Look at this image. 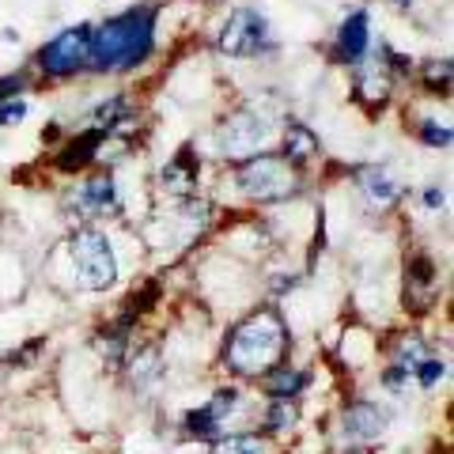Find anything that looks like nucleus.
I'll return each instance as SVG.
<instances>
[{
  "label": "nucleus",
  "instance_id": "nucleus-1",
  "mask_svg": "<svg viewBox=\"0 0 454 454\" xmlns=\"http://www.w3.org/2000/svg\"><path fill=\"white\" fill-rule=\"evenodd\" d=\"M284 356H288V325L273 307H262L254 315L239 318L227 330L220 352L223 367L239 379H262L273 367H280Z\"/></svg>",
  "mask_w": 454,
  "mask_h": 454
},
{
  "label": "nucleus",
  "instance_id": "nucleus-2",
  "mask_svg": "<svg viewBox=\"0 0 454 454\" xmlns=\"http://www.w3.org/2000/svg\"><path fill=\"white\" fill-rule=\"evenodd\" d=\"M155 50V12L129 8L121 16L91 27L88 68L95 73H133Z\"/></svg>",
  "mask_w": 454,
  "mask_h": 454
},
{
  "label": "nucleus",
  "instance_id": "nucleus-3",
  "mask_svg": "<svg viewBox=\"0 0 454 454\" xmlns=\"http://www.w3.org/2000/svg\"><path fill=\"white\" fill-rule=\"evenodd\" d=\"M235 186L247 201L258 205H277V201H292L300 193V170H295L284 155H250L235 167Z\"/></svg>",
  "mask_w": 454,
  "mask_h": 454
},
{
  "label": "nucleus",
  "instance_id": "nucleus-4",
  "mask_svg": "<svg viewBox=\"0 0 454 454\" xmlns=\"http://www.w3.org/2000/svg\"><path fill=\"white\" fill-rule=\"evenodd\" d=\"M68 258L73 273L88 292H106L118 284V254L103 227H76L68 235Z\"/></svg>",
  "mask_w": 454,
  "mask_h": 454
},
{
  "label": "nucleus",
  "instance_id": "nucleus-5",
  "mask_svg": "<svg viewBox=\"0 0 454 454\" xmlns=\"http://www.w3.org/2000/svg\"><path fill=\"white\" fill-rule=\"evenodd\" d=\"M269 137H273V125L258 106H239L235 114H227L216 129V145L220 155L227 160H250V155H262Z\"/></svg>",
  "mask_w": 454,
  "mask_h": 454
},
{
  "label": "nucleus",
  "instance_id": "nucleus-6",
  "mask_svg": "<svg viewBox=\"0 0 454 454\" xmlns=\"http://www.w3.org/2000/svg\"><path fill=\"white\" fill-rule=\"evenodd\" d=\"M88 50H91V27H68L57 38H50L46 46L38 50V68L53 80H65L80 73V68H88Z\"/></svg>",
  "mask_w": 454,
  "mask_h": 454
},
{
  "label": "nucleus",
  "instance_id": "nucleus-7",
  "mask_svg": "<svg viewBox=\"0 0 454 454\" xmlns=\"http://www.w3.org/2000/svg\"><path fill=\"white\" fill-rule=\"evenodd\" d=\"M220 53L227 57H258L265 53L269 46H273V38H269V20L262 16V12L254 8H239L227 16L223 31H220Z\"/></svg>",
  "mask_w": 454,
  "mask_h": 454
},
{
  "label": "nucleus",
  "instance_id": "nucleus-8",
  "mask_svg": "<svg viewBox=\"0 0 454 454\" xmlns=\"http://www.w3.org/2000/svg\"><path fill=\"white\" fill-rule=\"evenodd\" d=\"M68 208L83 220H106L121 212V193H118V178L114 170H98V175L83 178L80 186L68 193Z\"/></svg>",
  "mask_w": 454,
  "mask_h": 454
},
{
  "label": "nucleus",
  "instance_id": "nucleus-9",
  "mask_svg": "<svg viewBox=\"0 0 454 454\" xmlns=\"http://www.w3.org/2000/svg\"><path fill=\"white\" fill-rule=\"evenodd\" d=\"M394 413L379 402H352L345 405L340 413V435H345L348 447H367V443H379L382 432L390 428Z\"/></svg>",
  "mask_w": 454,
  "mask_h": 454
},
{
  "label": "nucleus",
  "instance_id": "nucleus-10",
  "mask_svg": "<svg viewBox=\"0 0 454 454\" xmlns=\"http://www.w3.org/2000/svg\"><path fill=\"white\" fill-rule=\"evenodd\" d=\"M439 300V269L428 254H409L405 258V307L413 315H428Z\"/></svg>",
  "mask_w": 454,
  "mask_h": 454
},
{
  "label": "nucleus",
  "instance_id": "nucleus-11",
  "mask_svg": "<svg viewBox=\"0 0 454 454\" xmlns=\"http://www.w3.org/2000/svg\"><path fill=\"white\" fill-rule=\"evenodd\" d=\"M367 50H372V12L356 8L352 16H345V23L337 27V38H333V61L337 65H364Z\"/></svg>",
  "mask_w": 454,
  "mask_h": 454
},
{
  "label": "nucleus",
  "instance_id": "nucleus-12",
  "mask_svg": "<svg viewBox=\"0 0 454 454\" xmlns=\"http://www.w3.org/2000/svg\"><path fill=\"white\" fill-rule=\"evenodd\" d=\"M352 178H356V190L360 197L367 201V208H379V212H387L394 208L397 201H402V182H397L390 175V167H382V163H367V167H356L352 170Z\"/></svg>",
  "mask_w": 454,
  "mask_h": 454
},
{
  "label": "nucleus",
  "instance_id": "nucleus-13",
  "mask_svg": "<svg viewBox=\"0 0 454 454\" xmlns=\"http://www.w3.org/2000/svg\"><path fill=\"white\" fill-rule=\"evenodd\" d=\"M197 178H201V163L193 160V148L186 145L175 160H170L163 170H160V182H163V190L175 197V201H190L193 190H197Z\"/></svg>",
  "mask_w": 454,
  "mask_h": 454
},
{
  "label": "nucleus",
  "instance_id": "nucleus-14",
  "mask_svg": "<svg viewBox=\"0 0 454 454\" xmlns=\"http://www.w3.org/2000/svg\"><path fill=\"white\" fill-rule=\"evenodd\" d=\"M103 140H110V133H103V129H88V133H80V137H73L68 145L57 152V170H83V167H91L95 160H98V148H103Z\"/></svg>",
  "mask_w": 454,
  "mask_h": 454
},
{
  "label": "nucleus",
  "instance_id": "nucleus-15",
  "mask_svg": "<svg viewBox=\"0 0 454 454\" xmlns=\"http://www.w3.org/2000/svg\"><path fill=\"white\" fill-rule=\"evenodd\" d=\"M129 360V382L133 390H152L155 382L163 379V352L155 345H140V348H129L125 352Z\"/></svg>",
  "mask_w": 454,
  "mask_h": 454
},
{
  "label": "nucleus",
  "instance_id": "nucleus-16",
  "mask_svg": "<svg viewBox=\"0 0 454 454\" xmlns=\"http://www.w3.org/2000/svg\"><path fill=\"white\" fill-rule=\"evenodd\" d=\"M280 152H284V160H288L295 170H303V163L315 160V155L322 152V145H318V137L310 133L307 125H300V121H288V125H284Z\"/></svg>",
  "mask_w": 454,
  "mask_h": 454
},
{
  "label": "nucleus",
  "instance_id": "nucleus-17",
  "mask_svg": "<svg viewBox=\"0 0 454 454\" xmlns=\"http://www.w3.org/2000/svg\"><path fill=\"white\" fill-rule=\"evenodd\" d=\"M307 387H310V372H300V367H273L262 382V390L273 402H295Z\"/></svg>",
  "mask_w": 454,
  "mask_h": 454
},
{
  "label": "nucleus",
  "instance_id": "nucleus-18",
  "mask_svg": "<svg viewBox=\"0 0 454 454\" xmlns=\"http://www.w3.org/2000/svg\"><path fill=\"white\" fill-rule=\"evenodd\" d=\"M182 435L193 439V443H212L216 435H223V424H220L216 413H212V405L205 402V405H197L186 413V420H182Z\"/></svg>",
  "mask_w": 454,
  "mask_h": 454
},
{
  "label": "nucleus",
  "instance_id": "nucleus-19",
  "mask_svg": "<svg viewBox=\"0 0 454 454\" xmlns=\"http://www.w3.org/2000/svg\"><path fill=\"white\" fill-rule=\"evenodd\" d=\"M390 73L387 68H364V73L356 76V98L367 106H382L390 98Z\"/></svg>",
  "mask_w": 454,
  "mask_h": 454
},
{
  "label": "nucleus",
  "instance_id": "nucleus-20",
  "mask_svg": "<svg viewBox=\"0 0 454 454\" xmlns=\"http://www.w3.org/2000/svg\"><path fill=\"white\" fill-rule=\"evenodd\" d=\"M95 348H98V356H103L106 367H118L125 360V352H129V325L114 322L106 333L95 337Z\"/></svg>",
  "mask_w": 454,
  "mask_h": 454
},
{
  "label": "nucleus",
  "instance_id": "nucleus-21",
  "mask_svg": "<svg viewBox=\"0 0 454 454\" xmlns=\"http://www.w3.org/2000/svg\"><path fill=\"white\" fill-rule=\"evenodd\" d=\"M295 424H300V405L295 402H269L265 417H262V428L269 435H288V432H295Z\"/></svg>",
  "mask_w": 454,
  "mask_h": 454
},
{
  "label": "nucleus",
  "instance_id": "nucleus-22",
  "mask_svg": "<svg viewBox=\"0 0 454 454\" xmlns=\"http://www.w3.org/2000/svg\"><path fill=\"white\" fill-rule=\"evenodd\" d=\"M208 454H269L265 450V439L250 435V432H227L212 439V450Z\"/></svg>",
  "mask_w": 454,
  "mask_h": 454
},
{
  "label": "nucleus",
  "instance_id": "nucleus-23",
  "mask_svg": "<svg viewBox=\"0 0 454 454\" xmlns=\"http://www.w3.org/2000/svg\"><path fill=\"white\" fill-rule=\"evenodd\" d=\"M428 356V348H424V340L417 337V333H409V337H402L397 345L390 348V364H397V367H405L409 375H413V367Z\"/></svg>",
  "mask_w": 454,
  "mask_h": 454
},
{
  "label": "nucleus",
  "instance_id": "nucleus-24",
  "mask_svg": "<svg viewBox=\"0 0 454 454\" xmlns=\"http://www.w3.org/2000/svg\"><path fill=\"white\" fill-rule=\"evenodd\" d=\"M424 88H428L432 95L450 91V57H435V61L424 65Z\"/></svg>",
  "mask_w": 454,
  "mask_h": 454
},
{
  "label": "nucleus",
  "instance_id": "nucleus-25",
  "mask_svg": "<svg viewBox=\"0 0 454 454\" xmlns=\"http://www.w3.org/2000/svg\"><path fill=\"white\" fill-rule=\"evenodd\" d=\"M443 375H447V364L439 360V356H424V360L413 367V379H417L420 390H435L439 382H443Z\"/></svg>",
  "mask_w": 454,
  "mask_h": 454
},
{
  "label": "nucleus",
  "instance_id": "nucleus-26",
  "mask_svg": "<svg viewBox=\"0 0 454 454\" xmlns=\"http://www.w3.org/2000/svg\"><path fill=\"white\" fill-rule=\"evenodd\" d=\"M417 137L424 148H450V125H439L435 118L417 125Z\"/></svg>",
  "mask_w": 454,
  "mask_h": 454
},
{
  "label": "nucleus",
  "instance_id": "nucleus-27",
  "mask_svg": "<svg viewBox=\"0 0 454 454\" xmlns=\"http://www.w3.org/2000/svg\"><path fill=\"white\" fill-rule=\"evenodd\" d=\"M27 114H31V103H27V98H8V103H0V129L23 125Z\"/></svg>",
  "mask_w": 454,
  "mask_h": 454
},
{
  "label": "nucleus",
  "instance_id": "nucleus-28",
  "mask_svg": "<svg viewBox=\"0 0 454 454\" xmlns=\"http://www.w3.org/2000/svg\"><path fill=\"white\" fill-rule=\"evenodd\" d=\"M379 387L390 390V394H402L409 387V372L405 367H397V364H387L382 367V375H379Z\"/></svg>",
  "mask_w": 454,
  "mask_h": 454
},
{
  "label": "nucleus",
  "instance_id": "nucleus-29",
  "mask_svg": "<svg viewBox=\"0 0 454 454\" xmlns=\"http://www.w3.org/2000/svg\"><path fill=\"white\" fill-rule=\"evenodd\" d=\"M23 88H27V76H23V73L0 76V103H8V98H16Z\"/></svg>",
  "mask_w": 454,
  "mask_h": 454
},
{
  "label": "nucleus",
  "instance_id": "nucleus-30",
  "mask_svg": "<svg viewBox=\"0 0 454 454\" xmlns=\"http://www.w3.org/2000/svg\"><path fill=\"white\" fill-rule=\"evenodd\" d=\"M447 205V190L443 186H428V190H424V208H443Z\"/></svg>",
  "mask_w": 454,
  "mask_h": 454
},
{
  "label": "nucleus",
  "instance_id": "nucleus-31",
  "mask_svg": "<svg viewBox=\"0 0 454 454\" xmlns=\"http://www.w3.org/2000/svg\"><path fill=\"white\" fill-rule=\"evenodd\" d=\"M0 38H4V42H20V35L12 31V27H4V31H0Z\"/></svg>",
  "mask_w": 454,
  "mask_h": 454
}]
</instances>
